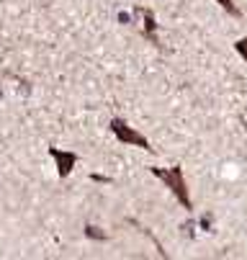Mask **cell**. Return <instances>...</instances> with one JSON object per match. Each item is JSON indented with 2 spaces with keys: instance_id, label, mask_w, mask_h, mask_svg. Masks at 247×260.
Segmentation results:
<instances>
[{
  "instance_id": "7a4b0ae2",
  "label": "cell",
  "mask_w": 247,
  "mask_h": 260,
  "mask_svg": "<svg viewBox=\"0 0 247 260\" xmlns=\"http://www.w3.org/2000/svg\"><path fill=\"white\" fill-rule=\"evenodd\" d=\"M109 129H111V134L121 142V144H129V147H139V150H145V152H155V147L150 144V139L145 137V134H139L136 129H131L124 119H111V124H109Z\"/></svg>"
},
{
  "instance_id": "6da1fadb",
  "label": "cell",
  "mask_w": 247,
  "mask_h": 260,
  "mask_svg": "<svg viewBox=\"0 0 247 260\" xmlns=\"http://www.w3.org/2000/svg\"><path fill=\"white\" fill-rule=\"evenodd\" d=\"M150 173L155 178H160L165 183V188H170V193L175 196L186 211H193V201H191V193H188V183H186V173L181 165H172V168H150Z\"/></svg>"
},
{
  "instance_id": "3957f363",
  "label": "cell",
  "mask_w": 247,
  "mask_h": 260,
  "mask_svg": "<svg viewBox=\"0 0 247 260\" xmlns=\"http://www.w3.org/2000/svg\"><path fill=\"white\" fill-rule=\"evenodd\" d=\"M49 157L57 162V175L67 178L73 173V168L78 165V155L69 152V150H59V147H49Z\"/></svg>"
},
{
  "instance_id": "8992f818",
  "label": "cell",
  "mask_w": 247,
  "mask_h": 260,
  "mask_svg": "<svg viewBox=\"0 0 247 260\" xmlns=\"http://www.w3.org/2000/svg\"><path fill=\"white\" fill-rule=\"evenodd\" d=\"M217 3H219V6H222V8L229 13V16H234V18H239V16H242V11L234 6V0H217Z\"/></svg>"
},
{
  "instance_id": "5b68a950",
  "label": "cell",
  "mask_w": 247,
  "mask_h": 260,
  "mask_svg": "<svg viewBox=\"0 0 247 260\" xmlns=\"http://www.w3.org/2000/svg\"><path fill=\"white\" fill-rule=\"evenodd\" d=\"M85 237H90V240H109V235H105V232H100V227H93V224H88L85 227Z\"/></svg>"
},
{
  "instance_id": "277c9868",
  "label": "cell",
  "mask_w": 247,
  "mask_h": 260,
  "mask_svg": "<svg viewBox=\"0 0 247 260\" xmlns=\"http://www.w3.org/2000/svg\"><path fill=\"white\" fill-rule=\"evenodd\" d=\"M139 13L145 16V39L152 42L155 47H160V39H157V21H155V13L150 8H136Z\"/></svg>"
},
{
  "instance_id": "52a82bcc",
  "label": "cell",
  "mask_w": 247,
  "mask_h": 260,
  "mask_svg": "<svg viewBox=\"0 0 247 260\" xmlns=\"http://www.w3.org/2000/svg\"><path fill=\"white\" fill-rule=\"evenodd\" d=\"M234 52L247 62V36H244V39H237V42H234Z\"/></svg>"
}]
</instances>
